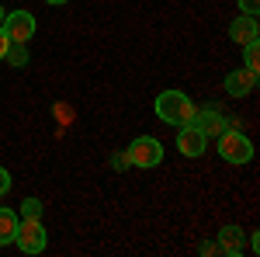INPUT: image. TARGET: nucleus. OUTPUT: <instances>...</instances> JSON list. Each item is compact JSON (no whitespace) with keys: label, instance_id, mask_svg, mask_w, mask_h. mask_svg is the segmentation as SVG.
Masks as SVG:
<instances>
[{"label":"nucleus","instance_id":"nucleus-1","mask_svg":"<svg viewBox=\"0 0 260 257\" xmlns=\"http://www.w3.org/2000/svg\"><path fill=\"white\" fill-rule=\"evenodd\" d=\"M153 108H156V119L160 122L177 129V125H187V122L194 119V108L198 104L187 98L184 91H163V94H156V104Z\"/></svg>","mask_w":260,"mask_h":257},{"label":"nucleus","instance_id":"nucleus-7","mask_svg":"<svg viewBox=\"0 0 260 257\" xmlns=\"http://www.w3.org/2000/svg\"><path fill=\"white\" fill-rule=\"evenodd\" d=\"M177 150H180V157L198 160L201 153L208 150V136H205L201 129H194L191 122H187V125H177Z\"/></svg>","mask_w":260,"mask_h":257},{"label":"nucleus","instance_id":"nucleus-4","mask_svg":"<svg viewBox=\"0 0 260 257\" xmlns=\"http://www.w3.org/2000/svg\"><path fill=\"white\" fill-rule=\"evenodd\" d=\"M14 243H18V250H24V254H42L45 243H49V233H45L42 219H21Z\"/></svg>","mask_w":260,"mask_h":257},{"label":"nucleus","instance_id":"nucleus-5","mask_svg":"<svg viewBox=\"0 0 260 257\" xmlns=\"http://www.w3.org/2000/svg\"><path fill=\"white\" fill-rule=\"evenodd\" d=\"M4 35L7 42H21V45H28V39H35V14H28V11H7L4 14Z\"/></svg>","mask_w":260,"mask_h":257},{"label":"nucleus","instance_id":"nucleus-14","mask_svg":"<svg viewBox=\"0 0 260 257\" xmlns=\"http://www.w3.org/2000/svg\"><path fill=\"white\" fill-rule=\"evenodd\" d=\"M243 49H246L243 66H246V70H253V73H260V45H257V42H246Z\"/></svg>","mask_w":260,"mask_h":257},{"label":"nucleus","instance_id":"nucleus-16","mask_svg":"<svg viewBox=\"0 0 260 257\" xmlns=\"http://www.w3.org/2000/svg\"><path fill=\"white\" fill-rule=\"evenodd\" d=\"M240 11H243V14H253V18H257L260 0H240Z\"/></svg>","mask_w":260,"mask_h":257},{"label":"nucleus","instance_id":"nucleus-13","mask_svg":"<svg viewBox=\"0 0 260 257\" xmlns=\"http://www.w3.org/2000/svg\"><path fill=\"white\" fill-rule=\"evenodd\" d=\"M42 209H45V205H42V198H24V202H21L18 205V212H21V219H42Z\"/></svg>","mask_w":260,"mask_h":257},{"label":"nucleus","instance_id":"nucleus-12","mask_svg":"<svg viewBox=\"0 0 260 257\" xmlns=\"http://www.w3.org/2000/svg\"><path fill=\"white\" fill-rule=\"evenodd\" d=\"M4 63H7V66H14V70H24V66L31 63V56H28V45L11 42V45H7V56H4Z\"/></svg>","mask_w":260,"mask_h":257},{"label":"nucleus","instance_id":"nucleus-15","mask_svg":"<svg viewBox=\"0 0 260 257\" xmlns=\"http://www.w3.org/2000/svg\"><path fill=\"white\" fill-rule=\"evenodd\" d=\"M111 167H115V170H128V167H132V160H128V153H125V150H118V153L111 157Z\"/></svg>","mask_w":260,"mask_h":257},{"label":"nucleus","instance_id":"nucleus-20","mask_svg":"<svg viewBox=\"0 0 260 257\" xmlns=\"http://www.w3.org/2000/svg\"><path fill=\"white\" fill-rule=\"evenodd\" d=\"M45 4H52V7H59V4H70V0H45Z\"/></svg>","mask_w":260,"mask_h":257},{"label":"nucleus","instance_id":"nucleus-2","mask_svg":"<svg viewBox=\"0 0 260 257\" xmlns=\"http://www.w3.org/2000/svg\"><path fill=\"white\" fill-rule=\"evenodd\" d=\"M215 142H219V157L225 160V163H250L253 160V142H250V136L243 132L240 125H229L222 136H215Z\"/></svg>","mask_w":260,"mask_h":257},{"label":"nucleus","instance_id":"nucleus-18","mask_svg":"<svg viewBox=\"0 0 260 257\" xmlns=\"http://www.w3.org/2000/svg\"><path fill=\"white\" fill-rule=\"evenodd\" d=\"M198 254H205V257H208V254H219V243H212V240H205V243L198 247Z\"/></svg>","mask_w":260,"mask_h":257},{"label":"nucleus","instance_id":"nucleus-9","mask_svg":"<svg viewBox=\"0 0 260 257\" xmlns=\"http://www.w3.org/2000/svg\"><path fill=\"white\" fill-rule=\"evenodd\" d=\"M229 39L236 42V45H246V42H257V39H260L257 18H253V14H240V18H233V24H229Z\"/></svg>","mask_w":260,"mask_h":257},{"label":"nucleus","instance_id":"nucleus-8","mask_svg":"<svg viewBox=\"0 0 260 257\" xmlns=\"http://www.w3.org/2000/svg\"><path fill=\"white\" fill-rule=\"evenodd\" d=\"M253 87H257V73L246 70V66L225 73V94L229 98H246V94H253Z\"/></svg>","mask_w":260,"mask_h":257},{"label":"nucleus","instance_id":"nucleus-21","mask_svg":"<svg viewBox=\"0 0 260 257\" xmlns=\"http://www.w3.org/2000/svg\"><path fill=\"white\" fill-rule=\"evenodd\" d=\"M4 14H7V11H4V7H0V24H4Z\"/></svg>","mask_w":260,"mask_h":257},{"label":"nucleus","instance_id":"nucleus-6","mask_svg":"<svg viewBox=\"0 0 260 257\" xmlns=\"http://www.w3.org/2000/svg\"><path fill=\"white\" fill-rule=\"evenodd\" d=\"M191 125H194V129H201L208 139H215V136H222V132L233 125V119H225L215 104H205V108H194V119H191Z\"/></svg>","mask_w":260,"mask_h":257},{"label":"nucleus","instance_id":"nucleus-17","mask_svg":"<svg viewBox=\"0 0 260 257\" xmlns=\"http://www.w3.org/2000/svg\"><path fill=\"white\" fill-rule=\"evenodd\" d=\"M11 191V174H7V167H0V198Z\"/></svg>","mask_w":260,"mask_h":257},{"label":"nucleus","instance_id":"nucleus-11","mask_svg":"<svg viewBox=\"0 0 260 257\" xmlns=\"http://www.w3.org/2000/svg\"><path fill=\"white\" fill-rule=\"evenodd\" d=\"M18 212L14 209H4L0 205V247H7V243H14V237H18Z\"/></svg>","mask_w":260,"mask_h":257},{"label":"nucleus","instance_id":"nucleus-19","mask_svg":"<svg viewBox=\"0 0 260 257\" xmlns=\"http://www.w3.org/2000/svg\"><path fill=\"white\" fill-rule=\"evenodd\" d=\"M7 45H11V42H7V35H4V28H0V63H4V56H7Z\"/></svg>","mask_w":260,"mask_h":257},{"label":"nucleus","instance_id":"nucleus-3","mask_svg":"<svg viewBox=\"0 0 260 257\" xmlns=\"http://www.w3.org/2000/svg\"><path fill=\"white\" fill-rule=\"evenodd\" d=\"M128 160H132V167H160L163 163V142L156 136H139V139H132L128 142Z\"/></svg>","mask_w":260,"mask_h":257},{"label":"nucleus","instance_id":"nucleus-10","mask_svg":"<svg viewBox=\"0 0 260 257\" xmlns=\"http://www.w3.org/2000/svg\"><path fill=\"white\" fill-rule=\"evenodd\" d=\"M219 254H225V257H240L243 254V230L236 226V222H229V226L219 230Z\"/></svg>","mask_w":260,"mask_h":257}]
</instances>
